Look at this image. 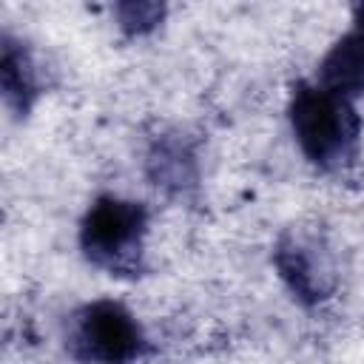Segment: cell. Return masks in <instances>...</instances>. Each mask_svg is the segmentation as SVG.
<instances>
[{
    "instance_id": "obj_7",
    "label": "cell",
    "mask_w": 364,
    "mask_h": 364,
    "mask_svg": "<svg viewBox=\"0 0 364 364\" xmlns=\"http://www.w3.org/2000/svg\"><path fill=\"white\" fill-rule=\"evenodd\" d=\"M151 179L165 188H182L193 179V156L179 142H159L148 159Z\"/></svg>"
},
{
    "instance_id": "obj_2",
    "label": "cell",
    "mask_w": 364,
    "mask_h": 364,
    "mask_svg": "<svg viewBox=\"0 0 364 364\" xmlns=\"http://www.w3.org/2000/svg\"><path fill=\"white\" fill-rule=\"evenodd\" d=\"M145 225L148 213L139 202L100 196L80 225V245L85 256L100 267H108L114 273L134 270L139 262Z\"/></svg>"
},
{
    "instance_id": "obj_3",
    "label": "cell",
    "mask_w": 364,
    "mask_h": 364,
    "mask_svg": "<svg viewBox=\"0 0 364 364\" xmlns=\"http://www.w3.org/2000/svg\"><path fill=\"white\" fill-rule=\"evenodd\" d=\"M71 353L88 364H128L142 355L145 336L136 318L117 301L82 307L71 330Z\"/></svg>"
},
{
    "instance_id": "obj_4",
    "label": "cell",
    "mask_w": 364,
    "mask_h": 364,
    "mask_svg": "<svg viewBox=\"0 0 364 364\" xmlns=\"http://www.w3.org/2000/svg\"><path fill=\"white\" fill-rule=\"evenodd\" d=\"M313 247H307L304 242L293 239V236H284L279 245H276V253H273V262H276V270L282 276V282L290 287V293L304 301V304H318L330 296V273L324 267V262L310 253Z\"/></svg>"
},
{
    "instance_id": "obj_6",
    "label": "cell",
    "mask_w": 364,
    "mask_h": 364,
    "mask_svg": "<svg viewBox=\"0 0 364 364\" xmlns=\"http://www.w3.org/2000/svg\"><path fill=\"white\" fill-rule=\"evenodd\" d=\"M0 82H3V97L6 102L17 111L26 114L31 108V102L37 100V74L34 65L28 60V54L23 51V46L11 43L9 37L3 40V60H0Z\"/></svg>"
},
{
    "instance_id": "obj_1",
    "label": "cell",
    "mask_w": 364,
    "mask_h": 364,
    "mask_svg": "<svg viewBox=\"0 0 364 364\" xmlns=\"http://www.w3.org/2000/svg\"><path fill=\"white\" fill-rule=\"evenodd\" d=\"M290 125L304 156L324 168H341L355 156L361 119L353 102L330 88L299 82L290 100Z\"/></svg>"
},
{
    "instance_id": "obj_5",
    "label": "cell",
    "mask_w": 364,
    "mask_h": 364,
    "mask_svg": "<svg viewBox=\"0 0 364 364\" xmlns=\"http://www.w3.org/2000/svg\"><path fill=\"white\" fill-rule=\"evenodd\" d=\"M318 85L341 97L364 94V6L355 11V26L321 60Z\"/></svg>"
},
{
    "instance_id": "obj_8",
    "label": "cell",
    "mask_w": 364,
    "mask_h": 364,
    "mask_svg": "<svg viewBox=\"0 0 364 364\" xmlns=\"http://www.w3.org/2000/svg\"><path fill=\"white\" fill-rule=\"evenodd\" d=\"M165 9L159 3H119L117 20L125 34H145L162 20Z\"/></svg>"
}]
</instances>
